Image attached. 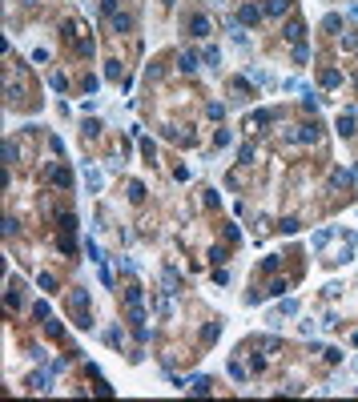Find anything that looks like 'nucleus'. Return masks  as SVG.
Here are the masks:
<instances>
[{
	"mask_svg": "<svg viewBox=\"0 0 358 402\" xmlns=\"http://www.w3.org/2000/svg\"><path fill=\"white\" fill-rule=\"evenodd\" d=\"M302 33H306L302 20H290V24H286V41H294V45H298V41H302Z\"/></svg>",
	"mask_w": 358,
	"mask_h": 402,
	"instance_id": "obj_1",
	"label": "nucleus"
},
{
	"mask_svg": "<svg viewBox=\"0 0 358 402\" xmlns=\"http://www.w3.org/2000/svg\"><path fill=\"white\" fill-rule=\"evenodd\" d=\"M290 4H294V0H270L266 12H270V16H282V12H290Z\"/></svg>",
	"mask_w": 358,
	"mask_h": 402,
	"instance_id": "obj_2",
	"label": "nucleus"
},
{
	"mask_svg": "<svg viewBox=\"0 0 358 402\" xmlns=\"http://www.w3.org/2000/svg\"><path fill=\"white\" fill-rule=\"evenodd\" d=\"M193 37H210V20L205 16H193Z\"/></svg>",
	"mask_w": 358,
	"mask_h": 402,
	"instance_id": "obj_3",
	"label": "nucleus"
},
{
	"mask_svg": "<svg viewBox=\"0 0 358 402\" xmlns=\"http://www.w3.org/2000/svg\"><path fill=\"white\" fill-rule=\"evenodd\" d=\"M237 16H242V20H246V24H254V20H258V16H262V12H258V8H254V4H242V12H237Z\"/></svg>",
	"mask_w": 358,
	"mask_h": 402,
	"instance_id": "obj_4",
	"label": "nucleus"
},
{
	"mask_svg": "<svg viewBox=\"0 0 358 402\" xmlns=\"http://www.w3.org/2000/svg\"><path fill=\"white\" fill-rule=\"evenodd\" d=\"M338 133H342V137L354 133V117H338Z\"/></svg>",
	"mask_w": 358,
	"mask_h": 402,
	"instance_id": "obj_5",
	"label": "nucleus"
},
{
	"mask_svg": "<svg viewBox=\"0 0 358 402\" xmlns=\"http://www.w3.org/2000/svg\"><path fill=\"white\" fill-rule=\"evenodd\" d=\"M181 69H185V73H193V69H197V56H193V52H185V56H181Z\"/></svg>",
	"mask_w": 358,
	"mask_h": 402,
	"instance_id": "obj_6",
	"label": "nucleus"
},
{
	"mask_svg": "<svg viewBox=\"0 0 358 402\" xmlns=\"http://www.w3.org/2000/svg\"><path fill=\"white\" fill-rule=\"evenodd\" d=\"M210 386H214L210 378H197V382H193V390H197V394H210Z\"/></svg>",
	"mask_w": 358,
	"mask_h": 402,
	"instance_id": "obj_7",
	"label": "nucleus"
}]
</instances>
